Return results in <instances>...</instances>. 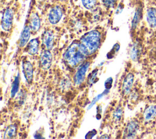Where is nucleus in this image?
<instances>
[{
    "label": "nucleus",
    "mask_w": 156,
    "mask_h": 139,
    "mask_svg": "<svg viewBox=\"0 0 156 139\" xmlns=\"http://www.w3.org/2000/svg\"><path fill=\"white\" fill-rule=\"evenodd\" d=\"M60 1H64V0H60Z\"/></svg>",
    "instance_id": "nucleus-28"
},
{
    "label": "nucleus",
    "mask_w": 156,
    "mask_h": 139,
    "mask_svg": "<svg viewBox=\"0 0 156 139\" xmlns=\"http://www.w3.org/2000/svg\"><path fill=\"white\" fill-rule=\"evenodd\" d=\"M52 62V55L49 50H43L40 56V67L43 70L50 68Z\"/></svg>",
    "instance_id": "nucleus-6"
},
{
    "label": "nucleus",
    "mask_w": 156,
    "mask_h": 139,
    "mask_svg": "<svg viewBox=\"0 0 156 139\" xmlns=\"http://www.w3.org/2000/svg\"><path fill=\"white\" fill-rule=\"evenodd\" d=\"M156 116V106L151 105L147 107L143 113V117L146 121H148L153 119Z\"/></svg>",
    "instance_id": "nucleus-16"
},
{
    "label": "nucleus",
    "mask_w": 156,
    "mask_h": 139,
    "mask_svg": "<svg viewBox=\"0 0 156 139\" xmlns=\"http://www.w3.org/2000/svg\"><path fill=\"white\" fill-rule=\"evenodd\" d=\"M17 132V128L15 124H10L9 126L4 133V137L12 138L16 137Z\"/></svg>",
    "instance_id": "nucleus-19"
},
{
    "label": "nucleus",
    "mask_w": 156,
    "mask_h": 139,
    "mask_svg": "<svg viewBox=\"0 0 156 139\" xmlns=\"http://www.w3.org/2000/svg\"><path fill=\"white\" fill-rule=\"evenodd\" d=\"M117 0H102V2L107 8H113Z\"/></svg>",
    "instance_id": "nucleus-22"
},
{
    "label": "nucleus",
    "mask_w": 156,
    "mask_h": 139,
    "mask_svg": "<svg viewBox=\"0 0 156 139\" xmlns=\"http://www.w3.org/2000/svg\"><path fill=\"white\" fill-rule=\"evenodd\" d=\"M141 46L138 43H135L132 46L130 50V57L133 61H136L141 54Z\"/></svg>",
    "instance_id": "nucleus-15"
},
{
    "label": "nucleus",
    "mask_w": 156,
    "mask_h": 139,
    "mask_svg": "<svg viewBox=\"0 0 156 139\" xmlns=\"http://www.w3.org/2000/svg\"><path fill=\"white\" fill-rule=\"evenodd\" d=\"M84 7L87 9H93L96 4V0H81Z\"/></svg>",
    "instance_id": "nucleus-21"
},
{
    "label": "nucleus",
    "mask_w": 156,
    "mask_h": 139,
    "mask_svg": "<svg viewBox=\"0 0 156 139\" xmlns=\"http://www.w3.org/2000/svg\"><path fill=\"white\" fill-rule=\"evenodd\" d=\"M133 81L134 75L131 72L127 73L123 80L122 86V91L124 95L127 96L130 92L133 84Z\"/></svg>",
    "instance_id": "nucleus-9"
},
{
    "label": "nucleus",
    "mask_w": 156,
    "mask_h": 139,
    "mask_svg": "<svg viewBox=\"0 0 156 139\" xmlns=\"http://www.w3.org/2000/svg\"><path fill=\"white\" fill-rule=\"evenodd\" d=\"M63 12L62 8L58 6L52 7L49 12L48 20L51 24H56L62 18Z\"/></svg>",
    "instance_id": "nucleus-7"
},
{
    "label": "nucleus",
    "mask_w": 156,
    "mask_h": 139,
    "mask_svg": "<svg viewBox=\"0 0 156 139\" xmlns=\"http://www.w3.org/2000/svg\"><path fill=\"white\" fill-rule=\"evenodd\" d=\"M119 45L118 43H116V44L113 46V47L112 50H111V51H110V52L108 53V54L107 55V57H108V58H113V56H114V54H115L116 53L118 52V51L119 50Z\"/></svg>",
    "instance_id": "nucleus-24"
},
{
    "label": "nucleus",
    "mask_w": 156,
    "mask_h": 139,
    "mask_svg": "<svg viewBox=\"0 0 156 139\" xmlns=\"http://www.w3.org/2000/svg\"><path fill=\"white\" fill-rule=\"evenodd\" d=\"M39 40L38 39H33L29 41L27 47V53L30 55L36 54L39 49Z\"/></svg>",
    "instance_id": "nucleus-14"
},
{
    "label": "nucleus",
    "mask_w": 156,
    "mask_h": 139,
    "mask_svg": "<svg viewBox=\"0 0 156 139\" xmlns=\"http://www.w3.org/2000/svg\"><path fill=\"white\" fill-rule=\"evenodd\" d=\"M30 31L31 29L29 26H26L24 28L19 41V46L21 48L24 47L28 42L29 39L30 37Z\"/></svg>",
    "instance_id": "nucleus-13"
},
{
    "label": "nucleus",
    "mask_w": 156,
    "mask_h": 139,
    "mask_svg": "<svg viewBox=\"0 0 156 139\" xmlns=\"http://www.w3.org/2000/svg\"><path fill=\"white\" fill-rule=\"evenodd\" d=\"M23 72L26 81L27 83L30 84L34 77V68L29 61L25 60L23 62Z\"/></svg>",
    "instance_id": "nucleus-8"
},
{
    "label": "nucleus",
    "mask_w": 156,
    "mask_h": 139,
    "mask_svg": "<svg viewBox=\"0 0 156 139\" xmlns=\"http://www.w3.org/2000/svg\"><path fill=\"white\" fill-rule=\"evenodd\" d=\"M110 137H108V135L107 134H104V135H102L101 137H100V138H109Z\"/></svg>",
    "instance_id": "nucleus-27"
},
{
    "label": "nucleus",
    "mask_w": 156,
    "mask_h": 139,
    "mask_svg": "<svg viewBox=\"0 0 156 139\" xmlns=\"http://www.w3.org/2000/svg\"><path fill=\"white\" fill-rule=\"evenodd\" d=\"M87 56L88 55L80 41H74L64 53L63 59L69 66L74 67L83 62Z\"/></svg>",
    "instance_id": "nucleus-1"
},
{
    "label": "nucleus",
    "mask_w": 156,
    "mask_h": 139,
    "mask_svg": "<svg viewBox=\"0 0 156 139\" xmlns=\"http://www.w3.org/2000/svg\"><path fill=\"white\" fill-rule=\"evenodd\" d=\"M141 15H142V9L140 7H139L136 10L135 14L133 15V17L132 18V20L131 27H132V29H135L136 28V26H138V24L140 23V21L141 20Z\"/></svg>",
    "instance_id": "nucleus-18"
},
{
    "label": "nucleus",
    "mask_w": 156,
    "mask_h": 139,
    "mask_svg": "<svg viewBox=\"0 0 156 139\" xmlns=\"http://www.w3.org/2000/svg\"><path fill=\"white\" fill-rule=\"evenodd\" d=\"M13 20V11L9 9H6L2 16L1 18V27L5 31H10L12 29Z\"/></svg>",
    "instance_id": "nucleus-4"
},
{
    "label": "nucleus",
    "mask_w": 156,
    "mask_h": 139,
    "mask_svg": "<svg viewBox=\"0 0 156 139\" xmlns=\"http://www.w3.org/2000/svg\"><path fill=\"white\" fill-rule=\"evenodd\" d=\"M112 83H113V79L112 77H109L108 78H107L104 83V86L106 89H109L111 88L112 86Z\"/></svg>",
    "instance_id": "nucleus-25"
},
{
    "label": "nucleus",
    "mask_w": 156,
    "mask_h": 139,
    "mask_svg": "<svg viewBox=\"0 0 156 139\" xmlns=\"http://www.w3.org/2000/svg\"><path fill=\"white\" fill-rule=\"evenodd\" d=\"M146 21L148 25L154 28L156 27V8L149 7L147 9L146 13Z\"/></svg>",
    "instance_id": "nucleus-11"
},
{
    "label": "nucleus",
    "mask_w": 156,
    "mask_h": 139,
    "mask_svg": "<svg viewBox=\"0 0 156 139\" xmlns=\"http://www.w3.org/2000/svg\"><path fill=\"white\" fill-rule=\"evenodd\" d=\"M139 123L137 121L132 120L129 121L124 130L123 133V138H133L136 135V133L139 130Z\"/></svg>",
    "instance_id": "nucleus-5"
},
{
    "label": "nucleus",
    "mask_w": 156,
    "mask_h": 139,
    "mask_svg": "<svg viewBox=\"0 0 156 139\" xmlns=\"http://www.w3.org/2000/svg\"><path fill=\"white\" fill-rule=\"evenodd\" d=\"M43 43L45 45L48 50H51L53 47L54 43V36L52 31L50 30H46L43 34Z\"/></svg>",
    "instance_id": "nucleus-10"
},
{
    "label": "nucleus",
    "mask_w": 156,
    "mask_h": 139,
    "mask_svg": "<svg viewBox=\"0 0 156 139\" xmlns=\"http://www.w3.org/2000/svg\"><path fill=\"white\" fill-rule=\"evenodd\" d=\"M122 116V108L121 106H118L113 111V116L115 121L119 122L121 119Z\"/></svg>",
    "instance_id": "nucleus-20"
},
{
    "label": "nucleus",
    "mask_w": 156,
    "mask_h": 139,
    "mask_svg": "<svg viewBox=\"0 0 156 139\" xmlns=\"http://www.w3.org/2000/svg\"><path fill=\"white\" fill-rule=\"evenodd\" d=\"M98 70L96 69H94L92 72L90 74L89 77H88V83H91V84H93V83H94L96 81V77H97V73H98Z\"/></svg>",
    "instance_id": "nucleus-23"
},
{
    "label": "nucleus",
    "mask_w": 156,
    "mask_h": 139,
    "mask_svg": "<svg viewBox=\"0 0 156 139\" xmlns=\"http://www.w3.org/2000/svg\"><path fill=\"white\" fill-rule=\"evenodd\" d=\"M90 65V62L89 61H83V62H82L79 65L74 76L73 80L75 85H80L84 81Z\"/></svg>",
    "instance_id": "nucleus-3"
},
{
    "label": "nucleus",
    "mask_w": 156,
    "mask_h": 139,
    "mask_svg": "<svg viewBox=\"0 0 156 139\" xmlns=\"http://www.w3.org/2000/svg\"><path fill=\"white\" fill-rule=\"evenodd\" d=\"M20 75L19 73H18L17 75L15 77V78L13 80V81L12 85L11 91H10V96L11 97H14L16 93L19 91V87H20Z\"/></svg>",
    "instance_id": "nucleus-17"
},
{
    "label": "nucleus",
    "mask_w": 156,
    "mask_h": 139,
    "mask_svg": "<svg viewBox=\"0 0 156 139\" xmlns=\"http://www.w3.org/2000/svg\"><path fill=\"white\" fill-rule=\"evenodd\" d=\"M101 34L97 30H92L83 35L80 43L87 55H91L94 53L99 48L101 45Z\"/></svg>",
    "instance_id": "nucleus-2"
},
{
    "label": "nucleus",
    "mask_w": 156,
    "mask_h": 139,
    "mask_svg": "<svg viewBox=\"0 0 156 139\" xmlns=\"http://www.w3.org/2000/svg\"><path fill=\"white\" fill-rule=\"evenodd\" d=\"M96 134V130H92L91 131H90L87 135H86V137L85 138H91L94 135H95Z\"/></svg>",
    "instance_id": "nucleus-26"
},
{
    "label": "nucleus",
    "mask_w": 156,
    "mask_h": 139,
    "mask_svg": "<svg viewBox=\"0 0 156 139\" xmlns=\"http://www.w3.org/2000/svg\"><path fill=\"white\" fill-rule=\"evenodd\" d=\"M29 26L30 27L32 32H37L40 28V19L39 16L36 13H32L30 17L29 21Z\"/></svg>",
    "instance_id": "nucleus-12"
}]
</instances>
